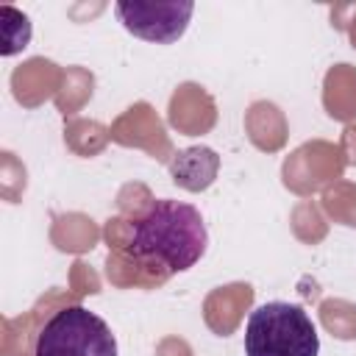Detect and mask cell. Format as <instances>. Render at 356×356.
Wrapping results in <instances>:
<instances>
[{"instance_id":"2","label":"cell","mask_w":356,"mask_h":356,"mask_svg":"<svg viewBox=\"0 0 356 356\" xmlns=\"http://www.w3.org/2000/svg\"><path fill=\"white\" fill-rule=\"evenodd\" d=\"M320 337L309 312L298 303L267 300L245 325V356H317Z\"/></svg>"},{"instance_id":"5","label":"cell","mask_w":356,"mask_h":356,"mask_svg":"<svg viewBox=\"0 0 356 356\" xmlns=\"http://www.w3.org/2000/svg\"><path fill=\"white\" fill-rule=\"evenodd\" d=\"M0 17H3V47H0V53L3 56H14V53L25 50L28 42H31V22H28V17L22 11H17L14 6H3Z\"/></svg>"},{"instance_id":"1","label":"cell","mask_w":356,"mask_h":356,"mask_svg":"<svg viewBox=\"0 0 356 356\" xmlns=\"http://www.w3.org/2000/svg\"><path fill=\"white\" fill-rule=\"evenodd\" d=\"M209 245V231L200 211L184 200H153L150 209L131 225L128 253L139 261L159 264L167 273L195 267Z\"/></svg>"},{"instance_id":"4","label":"cell","mask_w":356,"mask_h":356,"mask_svg":"<svg viewBox=\"0 0 356 356\" xmlns=\"http://www.w3.org/2000/svg\"><path fill=\"white\" fill-rule=\"evenodd\" d=\"M114 14L120 17L122 28L145 42H156V44H172L184 36L192 14H195V3L184 0H170V3H117Z\"/></svg>"},{"instance_id":"3","label":"cell","mask_w":356,"mask_h":356,"mask_svg":"<svg viewBox=\"0 0 356 356\" xmlns=\"http://www.w3.org/2000/svg\"><path fill=\"white\" fill-rule=\"evenodd\" d=\"M33 356H117V339L95 312L64 306L42 325Z\"/></svg>"}]
</instances>
